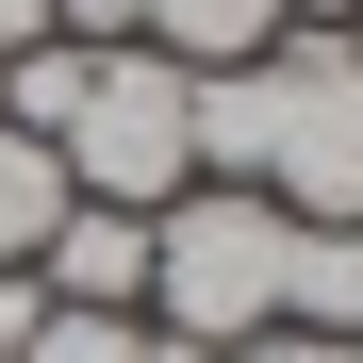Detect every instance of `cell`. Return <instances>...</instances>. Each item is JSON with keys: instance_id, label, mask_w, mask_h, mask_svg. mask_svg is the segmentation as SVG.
<instances>
[{"instance_id": "6da1fadb", "label": "cell", "mask_w": 363, "mask_h": 363, "mask_svg": "<svg viewBox=\"0 0 363 363\" xmlns=\"http://www.w3.org/2000/svg\"><path fill=\"white\" fill-rule=\"evenodd\" d=\"M281 281H297V215L264 182H182L149 215V297L133 314L182 330V347H264L281 330Z\"/></svg>"}, {"instance_id": "7a4b0ae2", "label": "cell", "mask_w": 363, "mask_h": 363, "mask_svg": "<svg viewBox=\"0 0 363 363\" xmlns=\"http://www.w3.org/2000/svg\"><path fill=\"white\" fill-rule=\"evenodd\" d=\"M182 83L165 50H83V99H67V199H116V215H165L182 182H199V149H182Z\"/></svg>"}, {"instance_id": "3957f363", "label": "cell", "mask_w": 363, "mask_h": 363, "mask_svg": "<svg viewBox=\"0 0 363 363\" xmlns=\"http://www.w3.org/2000/svg\"><path fill=\"white\" fill-rule=\"evenodd\" d=\"M264 83H281L264 199H281L297 231H363V33H281Z\"/></svg>"}, {"instance_id": "277c9868", "label": "cell", "mask_w": 363, "mask_h": 363, "mask_svg": "<svg viewBox=\"0 0 363 363\" xmlns=\"http://www.w3.org/2000/svg\"><path fill=\"white\" fill-rule=\"evenodd\" d=\"M33 281H50V314H133V297H149V215L67 199V215H50V248H33Z\"/></svg>"}, {"instance_id": "5b68a950", "label": "cell", "mask_w": 363, "mask_h": 363, "mask_svg": "<svg viewBox=\"0 0 363 363\" xmlns=\"http://www.w3.org/2000/svg\"><path fill=\"white\" fill-rule=\"evenodd\" d=\"M133 50H165V67H264L281 50V0H149Z\"/></svg>"}, {"instance_id": "8992f818", "label": "cell", "mask_w": 363, "mask_h": 363, "mask_svg": "<svg viewBox=\"0 0 363 363\" xmlns=\"http://www.w3.org/2000/svg\"><path fill=\"white\" fill-rule=\"evenodd\" d=\"M50 215H67V149H33L17 116H0V264H33Z\"/></svg>"}, {"instance_id": "52a82bcc", "label": "cell", "mask_w": 363, "mask_h": 363, "mask_svg": "<svg viewBox=\"0 0 363 363\" xmlns=\"http://www.w3.org/2000/svg\"><path fill=\"white\" fill-rule=\"evenodd\" d=\"M17 363H149V314H50Z\"/></svg>"}, {"instance_id": "ba28073f", "label": "cell", "mask_w": 363, "mask_h": 363, "mask_svg": "<svg viewBox=\"0 0 363 363\" xmlns=\"http://www.w3.org/2000/svg\"><path fill=\"white\" fill-rule=\"evenodd\" d=\"M50 33H67V50H133V33H149V0H50Z\"/></svg>"}, {"instance_id": "9c48e42d", "label": "cell", "mask_w": 363, "mask_h": 363, "mask_svg": "<svg viewBox=\"0 0 363 363\" xmlns=\"http://www.w3.org/2000/svg\"><path fill=\"white\" fill-rule=\"evenodd\" d=\"M33 330H50V281H33V264H0V363H17Z\"/></svg>"}, {"instance_id": "30bf717a", "label": "cell", "mask_w": 363, "mask_h": 363, "mask_svg": "<svg viewBox=\"0 0 363 363\" xmlns=\"http://www.w3.org/2000/svg\"><path fill=\"white\" fill-rule=\"evenodd\" d=\"M248 363H347V347H330V330H264Z\"/></svg>"}, {"instance_id": "8fae6325", "label": "cell", "mask_w": 363, "mask_h": 363, "mask_svg": "<svg viewBox=\"0 0 363 363\" xmlns=\"http://www.w3.org/2000/svg\"><path fill=\"white\" fill-rule=\"evenodd\" d=\"M363 17V0H281V33H347Z\"/></svg>"}, {"instance_id": "7c38bea8", "label": "cell", "mask_w": 363, "mask_h": 363, "mask_svg": "<svg viewBox=\"0 0 363 363\" xmlns=\"http://www.w3.org/2000/svg\"><path fill=\"white\" fill-rule=\"evenodd\" d=\"M33 33H50V0H0V50H33Z\"/></svg>"}, {"instance_id": "4fadbf2b", "label": "cell", "mask_w": 363, "mask_h": 363, "mask_svg": "<svg viewBox=\"0 0 363 363\" xmlns=\"http://www.w3.org/2000/svg\"><path fill=\"white\" fill-rule=\"evenodd\" d=\"M149 363H248V347H182V330H149Z\"/></svg>"}, {"instance_id": "5bb4252c", "label": "cell", "mask_w": 363, "mask_h": 363, "mask_svg": "<svg viewBox=\"0 0 363 363\" xmlns=\"http://www.w3.org/2000/svg\"><path fill=\"white\" fill-rule=\"evenodd\" d=\"M347 363H363V248H347Z\"/></svg>"}]
</instances>
